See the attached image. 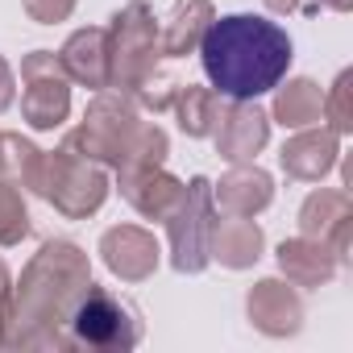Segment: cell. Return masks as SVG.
I'll use <instances>...</instances> for the list:
<instances>
[{"instance_id": "6da1fadb", "label": "cell", "mask_w": 353, "mask_h": 353, "mask_svg": "<svg viewBox=\"0 0 353 353\" xmlns=\"http://www.w3.org/2000/svg\"><path fill=\"white\" fill-rule=\"evenodd\" d=\"M88 279L79 245L46 241L0 307V349H63V316Z\"/></svg>"}, {"instance_id": "7a4b0ae2", "label": "cell", "mask_w": 353, "mask_h": 353, "mask_svg": "<svg viewBox=\"0 0 353 353\" xmlns=\"http://www.w3.org/2000/svg\"><path fill=\"white\" fill-rule=\"evenodd\" d=\"M291 38L283 26L250 13L212 17V26L200 38V63L212 79L216 96L229 100H258L283 83L291 71Z\"/></svg>"}, {"instance_id": "3957f363", "label": "cell", "mask_w": 353, "mask_h": 353, "mask_svg": "<svg viewBox=\"0 0 353 353\" xmlns=\"http://www.w3.org/2000/svg\"><path fill=\"white\" fill-rule=\"evenodd\" d=\"M141 341V316L129 299L96 287L92 279L71 299L63 316V345L96 349V353H125Z\"/></svg>"}, {"instance_id": "277c9868", "label": "cell", "mask_w": 353, "mask_h": 353, "mask_svg": "<svg viewBox=\"0 0 353 353\" xmlns=\"http://www.w3.org/2000/svg\"><path fill=\"white\" fill-rule=\"evenodd\" d=\"M42 200H50L67 221H83L92 212H100V204L108 200V174L100 170V162L75 154V150H42V170H38V192Z\"/></svg>"}, {"instance_id": "5b68a950", "label": "cell", "mask_w": 353, "mask_h": 353, "mask_svg": "<svg viewBox=\"0 0 353 353\" xmlns=\"http://www.w3.org/2000/svg\"><path fill=\"white\" fill-rule=\"evenodd\" d=\"M108 54H112V79L108 88L133 96L145 83L158 79V26L145 0H133L108 26Z\"/></svg>"}, {"instance_id": "8992f818", "label": "cell", "mask_w": 353, "mask_h": 353, "mask_svg": "<svg viewBox=\"0 0 353 353\" xmlns=\"http://www.w3.org/2000/svg\"><path fill=\"white\" fill-rule=\"evenodd\" d=\"M212 183L204 174H196L192 183H183L174 208L162 216L166 233H170V262L179 274H200L212 262Z\"/></svg>"}, {"instance_id": "52a82bcc", "label": "cell", "mask_w": 353, "mask_h": 353, "mask_svg": "<svg viewBox=\"0 0 353 353\" xmlns=\"http://www.w3.org/2000/svg\"><path fill=\"white\" fill-rule=\"evenodd\" d=\"M141 125H145V121H141L137 104H133L125 92H117V96L100 92V96L92 100V108L83 112V125L67 137V150H75V154H83V158H92V162L117 166V162L125 158V150L133 145V137H137Z\"/></svg>"}, {"instance_id": "ba28073f", "label": "cell", "mask_w": 353, "mask_h": 353, "mask_svg": "<svg viewBox=\"0 0 353 353\" xmlns=\"http://www.w3.org/2000/svg\"><path fill=\"white\" fill-rule=\"evenodd\" d=\"M71 112V75L63 59L50 50H34L21 59V117L34 129H59Z\"/></svg>"}, {"instance_id": "9c48e42d", "label": "cell", "mask_w": 353, "mask_h": 353, "mask_svg": "<svg viewBox=\"0 0 353 353\" xmlns=\"http://www.w3.org/2000/svg\"><path fill=\"white\" fill-rule=\"evenodd\" d=\"M212 137H216V154L225 162H233V166L237 162H254L258 150L270 137V117L254 100H233L229 108L221 104V117H216Z\"/></svg>"}, {"instance_id": "30bf717a", "label": "cell", "mask_w": 353, "mask_h": 353, "mask_svg": "<svg viewBox=\"0 0 353 353\" xmlns=\"http://www.w3.org/2000/svg\"><path fill=\"white\" fill-rule=\"evenodd\" d=\"M349 225H353V204L349 192L341 188H320L299 208V233L324 241L336 254V262H349Z\"/></svg>"}, {"instance_id": "8fae6325", "label": "cell", "mask_w": 353, "mask_h": 353, "mask_svg": "<svg viewBox=\"0 0 353 353\" xmlns=\"http://www.w3.org/2000/svg\"><path fill=\"white\" fill-rule=\"evenodd\" d=\"M100 254H104V266L125 279V283H141L158 270V241L150 229L141 225H117L100 237Z\"/></svg>"}, {"instance_id": "7c38bea8", "label": "cell", "mask_w": 353, "mask_h": 353, "mask_svg": "<svg viewBox=\"0 0 353 353\" xmlns=\"http://www.w3.org/2000/svg\"><path fill=\"white\" fill-rule=\"evenodd\" d=\"M336 154H341V137H336L332 129L307 125V129H295V137L283 145L279 162H283V170L291 174V179H299V183H320L324 174L336 166Z\"/></svg>"}, {"instance_id": "4fadbf2b", "label": "cell", "mask_w": 353, "mask_h": 353, "mask_svg": "<svg viewBox=\"0 0 353 353\" xmlns=\"http://www.w3.org/2000/svg\"><path fill=\"white\" fill-rule=\"evenodd\" d=\"M270 200H274V179L254 162H237L212 188V208L225 216H258Z\"/></svg>"}, {"instance_id": "5bb4252c", "label": "cell", "mask_w": 353, "mask_h": 353, "mask_svg": "<svg viewBox=\"0 0 353 353\" xmlns=\"http://www.w3.org/2000/svg\"><path fill=\"white\" fill-rule=\"evenodd\" d=\"M245 312H250L254 328L266 332V336H291V332H299V324H303V303H299V295L291 291V283H279V279H262V283L250 291Z\"/></svg>"}, {"instance_id": "9a60e30c", "label": "cell", "mask_w": 353, "mask_h": 353, "mask_svg": "<svg viewBox=\"0 0 353 353\" xmlns=\"http://www.w3.org/2000/svg\"><path fill=\"white\" fill-rule=\"evenodd\" d=\"M59 59H63V71H67L75 83L92 88V92H104L108 79H112L108 30H100V26H92V30H75V34L67 38V46H63Z\"/></svg>"}, {"instance_id": "2e32d148", "label": "cell", "mask_w": 353, "mask_h": 353, "mask_svg": "<svg viewBox=\"0 0 353 353\" xmlns=\"http://www.w3.org/2000/svg\"><path fill=\"white\" fill-rule=\"evenodd\" d=\"M279 270L287 274V283L291 287H324L332 274H336V254L324 245V241H316V237H295V241H283L279 245Z\"/></svg>"}, {"instance_id": "e0dca14e", "label": "cell", "mask_w": 353, "mask_h": 353, "mask_svg": "<svg viewBox=\"0 0 353 353\" xmlns=\"http://www.w3.org/2000/svg\"><path fill=\"white\" fill-rule=\"evenodd\" d=\"M121 192L145 221H162L174 208V200H179L183 183L174 179V174H166L162 166H150V170H125L121 174Z\"/></svg>"}, {"instance_id": "ac0fdd59", "label": "cell", "mask_w": 353, "mask_h": 353, "mask_svg": "<svg viewBox=\"0 0 353 353\" xmlns=\"http://www.w3.org/2000/svg\"><path fill=\"white\" fill-rule=\"evenodd\" d=\"M212 5L208 0H179L174 5V13L158 26V54H166V59H183V54H192L196 46H200V38H204V30L212 26Z\"/></svg>"}, {"instance_id": "d6986e66", "label": "cell", "mask_w": 353, "mask_h": 353, "mask_svg": "<svg viewBox=\"0 0 353 353\" xmlns=\"http://www.w3.org/2000/svg\"><path fill=\"white\" fill-rule=\"evenodd\" d=\"M266 237L250 216H216L212 221V258H221V266L229 270H245L262 258Z\"/></svg>"}, {"instance_id": "ffe728a7", "label": "cell", "mask_w": 353, "mask_h": 353, "mask_svg": "<svg viewBox=\"0 0 353 353\" xmlns=\"http://www.w3.org/2000/svg\"><path fill=\"white\" fill-rule=\"evenodd\" d=\"M170 108L179 117V129L188 137H212L216 117H221V96L212 88H196V83H174Z\"/></svg>"}, {"instance_id": "44dd1931", "label": "cell", "mask_w": 353, "mask_h": 353, "mask_svg": "<svg viewBox=\"0 0 353 353\" xmlns=\"http://www.w3.org/2000/svg\"><path fill=\"white\" fill-rule=\"evenodd\" d=\"M320 117H324V92H320V83L291 79L287 88H279V96H274V121L283 129H307V125H320Z\"/></svg>"}, {"instance_id": "7402d4cb", "label": "cell", "mask_w": 353, "mask_h": 353, "mask_svg": "<svg viewBox=\"0 0 353 353\" xmlns=\"http://www.w3.org/2000/svg\"><path fill=\"white\" fill-rule=\"evenodd\" d=\"M30 233V212L21 200V188L0 179V245H17Z\"/></svg>"}, {"instance_id": "603a6c76", "label": "cell", "mask_w": 353, "mask_h": 353, "mask_svg": "<svg viewBox=\"0 0 353 353\" xmlns=\"http://www.w3.org/2000/svg\"><path fill=\"white\" fill-rule=\"evenodd\" d=\"M353 83V75L349 71H341L336 75V83H332V92L324 96V117H328V129L336 133V137H345L349 129H353V108H349V88Z\"/></svg>"}, {"instance_id": "cb8c5ba5", "label": "cell", "mask_w": 353, "mask_h": 353, "mask_svg": "<svg viewBox=\"0 0 353 353\" xmlns=\"http://www.w3.org/2000/svg\"><path fill=\"white\" fill-rule=\"evenodd\" d=\"M21 5L38 26H54V21H67L75 13V0H21Z\"/></svg>"}, {"instance_id": "d4e9b609", "label": "cell", "mask_w": 353, "mask_h": 353, "mask_svg": "<svg viewBox=\"0 0 353 353\" xmlns=\"http://www.w3.org/2000/svg\"><path fill=\"white\" fill-rule=\"evenodd\" d=\"M13 88H17V75H13V67L5 59H0V112L13 104Z\"/></svg>"}, {"instance_id": "484cf974", "label": "cell", "mask_w": 353, "mask_h": 353, "mask_svg": "<svg viewBox=\"0 0 353 353\" xmlns=\"http://www.w3.org/2000/svg\"><path fill=\"white\" fill-rule=\"evenodd\" d=\"M9 291H13V279H9V266L0 262V307H5V299H9Z\"/></svg>"}, {"instance_id": "4316f807", "label": "cell", "mask_w": 353, "mask_h": 353, "mask_svg": "<svg viewBox=\"0 0 353 353\" xmlns=\"http://www.w3.org/2000/svg\"><path fill=\"white\" fill-rule=\"evenodd\" d=\"M266 5H270L274 13H287V9H295V5H299V0H266Z\"/></svg>"}, {"instance_id": "83f0119b", "label": "cell", "mask_w": 353, "mask_h": 353, "mask_svg": "<svg viewBox=\"0 0 353 353\" xmlns=\"http://www.w3.org/2000/svg\"><path fill=\"white\" fill-rule=\"evenodd\" d=\"M320 5H328V9H336V13H345V9L353 5V0H320Z\"/></svg>"}]
</instances>
